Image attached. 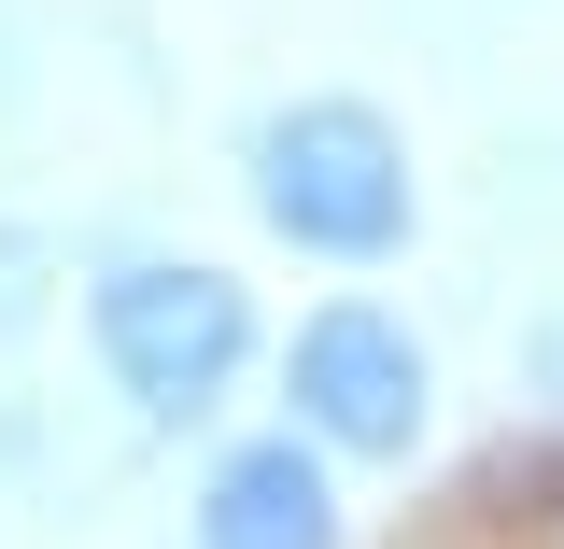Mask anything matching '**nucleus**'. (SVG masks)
I'll return each instance as SVG.
<instances>
[{
	"label": "nucleus",
	"mask_w": 564,
	"mask_h": 549,
	"mask_svg": "<svg viewBox=\"0 0 564 549\" xmlns=\"http://www.w3.org/2000/svg\"><path fill=\"white\" fill-rule=\"evenodd\" d=\"M240 198H254V226H269L282 254H311V268H395L423 240V155H410V128H395L381 99L296 85V99H269V113L240 128Z\"/></svg>",
	"instance_id": "obj_1"
},
{
	"label": "nucleus",
	"mask_w": 564,
	"mask_h": 549,
	"mask_svg": "<svg viewBox=\"0 0 564 549\" xmlns=\"http://www.w3.org/2000/svg\"><path fill=\"white\" fill-rule=\"evenodd\" d=\"M85 352H99V381H113V409L155 422V437H198L240 381H254V282L212 268V254H113V268H85Z\"/></svg>",
	"instance_id": "obj_2"
},
{
	"label": "nucleus",
	"mask_w": 564,
	"mask_h": 549,
	"mask_svg": "<svg viewBox=\"0 0 564 549\" xmlns=\"http://www.w3.org/2000/svg\"><path fill=\"white\" fill-rule=\"evenodd\" d=\"M282 422L339 465H410L437 437V339L381 296H325L282 339Z\"/></svg>",
	"instance_id": "obj_3"
},
{
	"label": "nucleus",
	"mask_w": 564,
	"mask_h": 549,
	"mask_svg": "<svg viewBox=\"0 0 564 549\" xmlns=\"http://www.w3.org/2000/svg\"><path fill=\"white\" fill-rule=\"evenodd\" d=\"M184 549H352V507H339V451H311L296 422H254L226 437L184 493Z\"/></svg>",
	"instance_id": "obj_4"
},
{
	"label": "nucleus",
	"mask_w": 564,
	"mask_h": 549,
	"mask_svg": "<svg viewBox=\"0 0 564 549\" xmlns=\"http://www.w3.org/2000/svg\"><path fill=\"white\" fill-rule=\"evenodd\" d=\"M43 310H57V240L43 226H0V352L29 339Z\"/></svg>",
	"instance_id": "obj_5"
},
{
	"label": "nucleus",
	"mask_w": 564,
	"mask_h": 549,
	"mask_svg": "<svg viewBox=\"0 0 564 549\" xmlns=\"http://www.w3.org/2000/svg\"><path fill=\"white\" fill-rule=\"evenodd\" d=\"M522 381L564 409V310H536V325H522Z\"/></svg>",
	"instance_id": "obj_6"
}]
</instances>
